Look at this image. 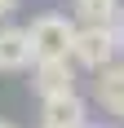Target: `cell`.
I'll return each instance as SVG.
<instances>
[{
	"label": "cell",
	"mask_w": 124,
	"mask_h": 128,
	"mask_svg": "<svg viewBox=\"0 0 124 128\" xmlns=\"http://www.w3.org/2000/svg\"><path fill=\"white\" fill-rule=\"evenodd\" d=\"M80 124H84V102L75 88L44 97V128H80Z\"/></svg>",
	"instance_id": "obj_3"
},
{
	"label": "cell",
	"mask_w": 124,
	"mask_h": 128,
	"mask_svg": "<svg viewBox=\"0 0 124 128\" xmlns=\"http://www.w3.org/2000/svg\"><path fill=\"white\" fill-rule=\"evenodd\" d=\"M67 58H75L80 66H89V71H98V66H106L115 58V40H111V26H75L71 36V53Z\"/></svg>",
	"instance_id": "obj_2"
},
{
	"label": "cell",
	"mask_w": 124,
	"mask_h": 128,
	"mask_svg": "<svg viewBox=\"0 0 124 128\" xmlns=\"http://www.w3.org/2000/svg\"><path fill=\"white\" fill-rule=\"evenodd\" d=\"M31 66V44L22 26H0V71H27Z\"/></svg>",
	"instance_id": "obj_6"
},
{
	"label": "cell",
	"mask_w": 124,
	"mask_h": 128,
	"mask_svg": "<svg viewBox=\"0 0 124 128\" xmlns=\"http://www.w3.org/2000/svg\"><path fill=\"white\" fill-rule=\"evenodd\" d=\"M75 13L89 26H111V18L120 13V0H75Z\"/></svg>",
	"instance_id": "obj_7"
},
{
	"label": "cell",
	"mask_w": 124,
	"mask_h": 128,
	"mask_svg": "<svg viewBox=\"0 0 124 128\" xmlns=\"http://www.w3.org/2000/svg\"><path fill=\"white\" fill-rule=\"evenodd\" d=\"M93 97H98L111 115H124V62H106V66H98Z\"/></svg>",
	"instance_id": "obj_5"
},
{
	"label": "cell",
	"mask_w": 124,
	"mask_h": 128,
	"mask_svg": "<svg viewBox=\"0 0 124 128\" xmlns=\"http://www.w3.org/2000/svg\"><path fill=\"white\" fill-rule=\"evenodd\" d=\"M0 128H13V124H5V119H0Z\"/></svg>",
	"instance_id": "obj_10"
},
{
	"label": "cell",
	"mask_w": 124,
	"mask_h": 128,
	"mask_svg": "<svg viewBox=\"0 0 124 128\" xmlns=\"http://www.w3.org/2000/svg\"><path fill=\"white\" fill-rule=\"evenodd\" d=\"M80 128H111V124H89V119H84V124H80Z\"/></svg>",
	"instance_id": "obj_9"
},
{
	"label": "cell",
	"mask_w": 124,
	"mask_h": 128,
	"mask_svg": "<svg viewBox=\"0 0 124 128\" xmlns=\"http://www.w3.org/2000/svg\"><path fill=\"white\" fill-rule=\"evenodd\" d=\"M13 9H18V0H0V18H9Z\"/></svg>",
	"instance_id": "obj_8"
},
{
	"label": "cell",
	"mask_w": 124,
	"mask_h": 128,
	"mask_svg": "<svg viewBox=\"0 0 124 128\" xmlns=\"http://www.w3.org/2000/svg\"><path fill=\"white\" fill-rule=\"evenodd\" d=\"M27 31V44H31V62L40 58H67L71 53V36H75V22L62 18V13H40Z\"/></svg>",
	"instance_id": "obj_1"
},
{
	"label": "cell",
	"mask_w": 124,
	"mask_h": 128,
	"mask_svg": "<svg viewBox=\"0 0 124 128\" xmlns=\"http://www.w3.org/2000/svg\"><path fill=\"white\" fill-rule=\"evenodd\" d=\"M36 88H40V97L71 93V88H75L71 62H67V58H40V62H36Z\"/></svg>",
	"instance_id": "obj_4"
}]
</instances>
